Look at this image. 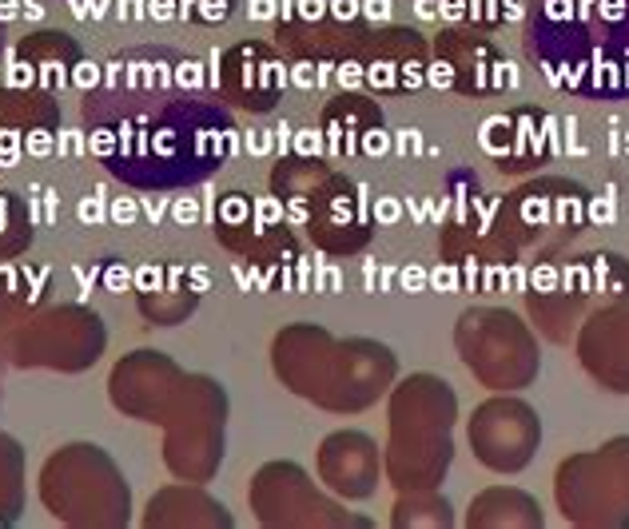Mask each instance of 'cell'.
<instances>
[{"mask_svg":"<svg viewBox=\"0 0 629 529\" xmlns=\"http://www.w3.org/2000/svg\"><path fill=\"white\" fill-rule=\"evenodd\" d=\"M148 48L120 56L123 88L88 92L84 123L88 151L111 175L136 187H180L231 160L239 151L235 123L223 108H211L199 92L175 88V56Z\"/></svg>","mask_w":629,"mask_h":529,"instance_id":"6da1fadb","label":"cell"},{"mask_svg":"<svg viewBox=\"0 0 629 529\" xmlns=\"http://www.w3.org/2000/svg\"><path fill=\"white\" fill-rule=\"evenodd\" d=\"M76 215H80V223H108V203H104V187H92V195L80 199V207H76Z\"/></svg>","mask_w":629,"mask_h":529,"instance_id":"7a4b0ae2","label":"cell"},{"mask_svg":"<svg viewBox=\"0 0 629 529\" xmlns=\"http://www.w3.org/2000/svg\"><path fill=\"white\" fill-rule=\"evenodd\" d=\"M136 219H140V199L116 195V199L108 203V223H116V227H132Z\"/></svg>","mask_w":629,"mask_h":529,"instance_id":"3957f363","label":"cell"},{"mask_svg":"<svg viewBox=\"0 0 629 529\" xmlns=\"http://www.w3.org/2000/svg\"><path fill=\"white\" fill-rule=\"evenodd\" d=\"M172 219L180 223V227H191V223L199 219V203L191 195H180V199H172Z\"/></svg>","mask_w":629,"mask_h":529,"instance_id":"277c9868","label":"cell"},{"mask_svg":"<svg viewBox=\"0 0 629 529\" xmlns=\"http://www.w3.org/2000/svg\"><path fill=\"white\" fill-rule=\"evenodd\" d=\"M56 148H60V156H80V151H88V136H80V132H60Z\"/></svg>","mask_w":629,"mask_h":529,"instance_id":"5b68a950","label":"cell"},{"mask_svg":"<svg viewBox=\"0 0 629 529\" xmlns=\"http://www.w3.org/2000/svg\"><path fill=\"white\" fill-rule=\"evenodd\" d=\"M8 84H13V88H25V84H32V68H28L25 60H16L13 52H8Z\"/></svg>","mask_w":629,"mask_h":529,"instance_id":"8992f818","label":"cell"},{"mask_svg":"<svg viewBox=\"0 0 629 529\" xmlns=\"http://www.w3.org/2000/svg\"><path fill=\"white\" fill-rule=\"evenodd\" d=\"M52 148H56V139H52L48 132H32V136H28V156L44 160V156H52Z\"/></svg>","mask_w":629,"mask_h":529,"instance_id":"52a82bcc","label":"cell"},{"mask_svg":"<svg viewBox=\"0 0 629 529\" xmlns=\"http://www.w3.org/2000/svg\"><path fill=\"white\" fill-rule=\"evenodd\" d=\"M168 207H172V203H168L163 195H144V199H140V211H144V215H148L151 223H160V219H163V211H168Z\"/></svg>","mask_w":629,"mask_h":529,"instance_id":"ba28073f","label":"cell"},{"mask_svg":"<svg viewBox=\"0 0 629 529\" xmlns=\"http://www.w3.org/2000/svg\"><path fill=\"white\" fill-rule=\"evenodd\" d=\"M60 219V191L44 187V203H40V223H56Z\"/></svg>","mask_w":629,"mask_h":529,"instance_id":"9c48e42d","label":"cell"},{"mask_svg":"<svg viewBox=\"0 0 629 529\" xmlns=\"http://www.w3.org/2000/svg\"><path fill=\"white\" fill-rule=\"evenodd\" d=\"M76 88H84V92H92V88H96V80H100V68L96 64H76Z\"/></svg>","mask_w":629,"mask_h":529,"instance_id":"30bf717a","label":"cell"},{"mask_svg":"<svg viewBox=\"0 0 629 529\" xmlns=\"http://www.w3.org/2000/svg\"><path fill=\"white\" fill-rule=\"evenodd\" d=\"M132 283H136V275H132V271H123V267H108V291L120 295V291H128Z\"/></svg>","mask_w":629,"mask_h":529,"instance_id":"8fae6325","label":"cell"},{"mask_svg":"<svg viewBox=\"0 0 629 529\" xmlns=\"http://www.w3.org/2000/svg\"><path fill=\"white\" fill-rule=\"evenodd\" d=\"M151 20H175V0H148Z\"/></svg>","mask_w":629,"mask_h":529,"instance_id":"7c38bea8","label":"cell"},{"mask_svg":"<svg viewBox=\"0 0 629 529\" xmlns=\"http://www.w3.org/2000/svg\"><path fill=\"white\" fill-rule=\"evenodd\" d=\"M247 16H251V20H271L275 0H247Z\"/></svg>","mask_w":629,"mask_h":529,"instance_id":"4fadbf2b","label":"cell"},{"mask_svg":"<svg viewBox=\"0 0 629 529\" xmlns=\"http://www.w3.org/2000/svg\"><path fill=\"white\" fill-rule=\"evenodd\" d=\"M398 211H403V203L398 199H379V207H374V215H379V223H395Z\"/></svg>","mask_w":629,"mask_h":529,"instance_id":"5bb4252c","label":"cell"},{"mask_svg":"<svg viewBox=\"0 0 629 529\" xmlns=\"http://www.w3.org/2000/svg\"><path fill=\"white\" fill-rule=\"evenodd\" d=\"M44 13H48V8H44V0H20V16H25V20H32V25H36V20H44Z\"/></svg>","mask_w":629,"mask_h":529,"instance_id":"9a60e30c","label":"cell"},{"mask_svg":"<svg viewBox=\"0 0 629 529\" xmlns=\"http://www.w3.org/2000/svg\"><path fill=\"white\" fill-rule=\"evenodd\" d=\"M208 287H211V275H208V267H191V291H196V295H203Z\"/></svg>","mask_w":629,"mask_h":529,"instance_id":"2e32d148","label":"cell"},{"mask_svg":"<svg viewBox=\"0 0 629 529\" xmlns=\"http://www.w3.org/2000/svg\"><path fill=\"white\" fill-rule=\"evenodd\" d=\"M367 16L370 20H386L391 16V0H367Z\"/></svg>","mask_w":629,"mask_h":529,"instance_id":"e0dca14e","label":"cell"},{"mask_svg":"<svg viewBox=\"0 0 629 529\" xmlns=\"http://www.w3.org/2000/svg\"><path fill=\"white\" fill-rule=\"evenodd\" d=\"M20 16V0H0V25H13Z\"/></svg>","mask_w":629,"mask_h":529,"instance_id":"ac0fdd59","label":"cell"},{"mask_svg":"<svg viewBox=\"0 0 629 529\" xmlns=\"http://www.w3.org/2000/svg\"><path fill=\"white\" fill-rule=\"evenodd\" d=\"M271 148V136L267 132H255V136H247V151H255V156H263V151Z\"/></svg>","mask_w":629,"mask_h":529,"instance_id":"d6986e66","label":"cell"},{"mask_svg":"<svg viewBox=\"0 0 629 529\" xmlns=\"http://www.w3.org/2000/svg\"><path fill=\"white\" fill-rule=\"evenodd\" d=\"M419 148H422L419 132H403V136H398V151H403V156H407V151H419Z\"/></svg>","mask_w":629,"mask_h":529,"instance_id":"ffe728a7","label":"cell"},{"mask_svg":"<svg viewBox=\"0 0 629 529\" xmlns=\"http://www.w3.org/2000/svg\"><path fill=\"white\" fill-rule=\"evenodd\" d=\"M403 287H407V291H422V271L419 267H407V271H403Z\"/></svg>","mask_w":629,"mask_h":529,"instance_id":"44dd1931","label":"cell"},{"mask_svg":"<svg viewBox=\"0 0 629 529\" xmlns=\"http://www.w3.org/2000/svg\"><path fill=\"white\" fill-rule=\"evenodd\" d=\"M275 148H279V151H287V148H291V123H287V120L279 123V128H275Z\"/></svg>","mask_w":629,"mask_h":529,"instance_id":"7402d4cb","label":"cell"},{"mask_svg":"<svg viewBox=\"0 0 629 529\" xmlns=\"http://www.w3.org/2000/svg\"><path fill=\"white\" fill-rule=\"evenodd\" d=\"M355 13H358L355 0H334V16H339V20H346V16H355Z\"/></svg>","mask_w":629,"mask_h":529,"instance_id":"603a6c76","label":"cell"},{"mask_svg":"<svg viewBox=\"0 0 629 529\" xmlns=\"http://www.w3.org/2000/svg\"><path fill=\"white\" fill-rule=\"evenodd\" d=\"M104 16H108V0H96L92 4V20H104Z\"/></svg>","mask_w":629,"mask_h":529,"instance_id":"cb8c5ba5","label":"cell"},{"mask_svg":"<svg viewBox=\"0 0 629 529\" xmlns=\"http://www.w3.org/2000/svg\"><path fill=\"white\" fill-rule=\"evenodd\" d=\"M319 13H323L319 0H303V16H319Z\"/></svg>","mask_w":629,"mask_h":529,"instance_id":"d4e9b609","label":"cell"},{"mask_svg":"<svg viewBox=\"0 0 629 529\" xmlns=\"http://www.w3.org/2000/svg\"><path fill=\"white\" fill-rule=\"evenodd\" d=\"M434 13H438V8H434V0H419V16H426V20H431Z\"/></svg>","mask_w":629,"mask_h":529,"instance_id":"484cf974","label":"cell"},{"mask_svg":"<svg viewBox=\"0 0 629 529\" xmlns=\"http://www.w3.org/2000/svg\"><path fill=\"white\" fill-rule=\"evenodd\" d=\"M625 151H629V136H625Z\"/></svg>","mask_w":629,"mask_h":529,"instance_id":"4316f807","label":"cell"}]
</instances>
